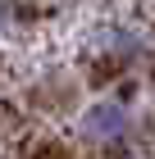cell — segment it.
Here are the masks:
<instances>
[{
  "label": "cell",
  "instance_id": "6da1fadb",
  "mask_svg": "<svg viewBox=\"0 0 155 159\" xmlns=\"http://www.w3.org/2000/svg\"><path fill=\"white\" fill-rule=\"evenodd\" d=\"M137 132V109L123 96H91L78 109V141L96 155H114V150L132 146Z\"/></svg>",
  "mask_w": 155,
  "mask_h": 159
},
{
  "label": "cell",
  "instance_id": "7a4b0ae2",
  "mask_svg": "<svg viewBox=\"0 0 155 159\" xmlns=\"http://www.w3.org/2000/svg\"><path fill=\"white\" fill-rule=\"evenodd\" d=\"M151 37L132 23H100L87 37V55L96 64H109V68H137V64L151 59Z\"/></svg>",
  "mask_w": 155,
  "mask_h": 159
},
{
  "label": "cell",
  "instance_id": "3957f363",
  "mask_svg": "<svg viewBox=\"0 0 155 159\" xmlns=\"http://www.w3.org/2000/svg\"><path fill=\"white\" fill-rule=\"evenodd\" d=\"M9 18H14V9H9V0H0V32L9 27Z\"/></svg>",
  "mask_w": 155,
  "mask_h": 159
},
{
  "label": "cell",
  "instance_id": "277c9868",
  "mask_svg": "<svg viewBox=\"0 0 155 159\" xmlns=\"http://www.w3.org/2000/svg\"><path fill=\"white\" fill-rule=\"evenodd\" d=\"M105 159H146V155H137V150L128 146V150H114V155H105Z\"/></svg>",
  "mask_w": 155,
  "mask_h": 159
}]
</instances>
